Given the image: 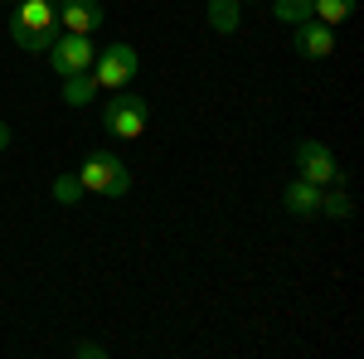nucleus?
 <instances>
[{
  "instance_id": "1",
  "label": "nucleus",
  "mask_w": 364,
  "mask_h": 359,
  "mask_svg": "<svg viewBox=\"0 0 364 359\" xmlns=\"http://www.w3.org/2000/svg\"><path fill=\"white\" fill-rule=\"evenodd\" d=\"M58 34V10L49 0H15L10 10V39L25 49V54H44Z\"/></svg>"
},
{
  "instance_id": "2",
  "label": "nucleus",
  "mask_w": 364,
  "mask_h": 359,
  "mask_svg": "<svg viewBox=\"0 0 364 359\" xmlns=\"http://www.w3.org/2000/svg\"><path fill=\"white\" fill-rule=\"evenodd\" d=\"M73 175L83 180L87 194H102V199H122V194L132 190V170H127V161L112 156V151H87L83 166L73 170Z\"/></svg>"
},
{
  "instance_id": "3",
  "label": "nucleus",
  "mask_w": 364,
  "mask_h": 359,
  "mask_svg": "<svg viewBox=\"0 0 364 359\" xmlns=\"http://www.w3.org/2000/svg\"><path fill=\"white\" fill-rule=\"evenodd\" d=\"M146 122H151L146 97H141V92H127V87H117L112 97H107V107H102V127H107L117 141H136L141 132H146Z\"/></svg>"
},
{
  "instance_id": "4",
  "label": "nucleus",
  "mask_w": 364,
  "mask_h": 359,
  "mask_svg": "<svg viewBox=\"0 0 364 359\" xmlns=\"http://www.w3.org/2000/svg\"><path fill=\"white\" fill-rule=\"evenodd\" d=\"M92 83L107 87V92H117V87H132L141 73V54L132 49V44H107V49H97V58H92Z\"/></svg>"
},
{
  "instance_id": "5",
  "label": "nucleus",
  "mask_w": 364,
  "mask_h": 359,
  "mask_svg": "<svg viewBox=\"0 0 364 359\" xmlns=\"http://www.w3.org/2000/svg\"><path fill=\"white\" fill-rule=\"evenodd\" d=\"M44 58H49V68H54L58 78H73V73H87V68H92L97 44H92V34H63V29H58L54 44L44 49Z\"/></svg>"
},
{
  "instance_id": "6",
  "label": "nucleus",
  "mask_w": 364,
  "mask_h": 359,
  "mask_svg": "<svg viewBox=\"0 0 364 359\" xmlns=\"http://www.w3.org/2000/svg\"><path fill=\"white\" fill-rule=\"evenodd\" d=\"M296 175L311 185H345V170L336 166V151L326 141H296Z\"/></svg>"
},
{
  "instance_id": "7",
  "label": "nucleus",
  "mask_w": 364,
  "mask_h": 359,
  "mask_svg": "<svg viewBox=\"0 0 364 359\" xmlns=\"http://www.w3.org/2000/svg\"><path fill=\"white\" fill-rule=\"evenodd\" d=\"M58 29L63 34H92L102 25V0H58Z\"/></svg>"
},
{
  "instance_id": "8",
  "label": "nucleus",
  "mask_w": 364,
  "mask_h": 359,
  "mask_svg": "<svg viewBox=\"0 0 364 359\" xmlns=\"http://www.w3.org/2000/svg\"><path fill=\"white\" fill-rule=\"evenodd\" d=\"M296 54H306V58H331V54H336V29L321 25L316 15H311V20H301V25H296Z\"/></svg>"
},
{
  "instance_id": "9",
  "label": "nucleus",
  "mask_w": 364,
  "mask_h": 359,
  "mask_svg": "<svg viewBox=\"0 0 364 359\" xmlns=\"http://www.w3.org/2000/svg\"><path fill=\"white\" fill-rule=\"evenodd\" d=\"M321 190L326 185H311V180H291L287 185V194H282V204H287V214H296V219H316L321 214Z\"/></svg>"
},
{
  "instance_id": "10",
  "label": "nucleus",
  "mask_w": 364,
  "mask_h": 359,
  "mask_svg": "<svg viewBox=\"0 0 364 359\" xmlns=\"http://www.w3.org/2000/svg\"><path fill=\"white\" fill-rule=\"evenodd\" d=\"M321 214L326 219H355V204H350V194H345V185H326L321 190Z\"/></svg>"
},
{
  "instance_id": "11",
  "label": "nucleus",
  "mask_w": 364,
  "mask_h": 359,
  "mask_svg": "<svg viewBox=\"0 0 364 359\" xmlns=\"http://www.w3.org/2000/svg\"><path fill=\"white\" fill-rule=\"evenodd\" d=\"M97 92H102V87L92 83V73H73V78H63V102H68V107H87Z\"/></svg>"
},
{
  "instance_id": "12",
  "label": "nucleus",
  "mask_w": 364,
  "mask_h": 359,
  "mask_svg": "<svg viewBox=\"0 0 364 359\" xmlns=\"http://www.w3.org/2000/svg\"><path fill=\"white\" fill-rule=\"evenodd\" d=\"M238 0H209V29L214 34H233L238 29Z\"/></svg>"
},
{
  "instance_id": "13",
  "label": "nucleus",
  "mask_w": 364,
  "mask_h": 359,
  "mask_svg": "<svg viewBox=\"0 0 364 359\" xmlns=\"http://www.w3.org/2000/svg\"><path fill=\"white\" fill-rule=\"evenodd\" d=\"M311 15L321 20V25H345L350 15H355V0H311Z\"/></svg>"
},
{
  "instance_id": "14",
  "label": "nucleus",
  "mask_w": 364,
  "mask_h": 359,
  "mask_svg": "<svg viewBox=\"0 0 364 359\" xmlns=\"http://www.w3.org/2000/svg\"><path fill=\"white\" fill-rule=\"evenodd\" d=\"M272 20L301 25V20H311V0H272Z\"/></svg>"
},
{
  "instance_id": "15",
  "label": "nucleus",
  "mask_w": 364,
  "mask_h": 359,
  "mask_svg": "<svg viewBox=\"0 0 364 359\" xmlns=\"http://www.w3.org/2000/svg\"><path fill=\"white\" fill-rule=\"evenodd\" d=\"M83 180H78V175H58L54 180V199L58 204H78V199H83Z\"/></svg>"
},
{
  "instance_id": "16",
  "label": "nucleus",
  "mask_w": 364,
  "mask_h": 359,
  "mask_svg": "<svg viewBox=\"0 0 364 359\" xmlns=\"http://www.w3.org/2000/svg\"><path fill=\"white\" fill-rule=\"evenodd\" d=\"M73 355H78V359H107V345H97V340H78Z\"/></svg>"
},
{
  "instance_id": "17",
  "label": "nucleus",
  "mask_w": 364,
  "mask_h": 359,
  "mask_svg": "<svg viewBox=\"0 0 364 359\" xmlns=\"http://www.w3.org/2000/svg\"><path fill=\"white\" fill-rule=\"evenodd\" d=\"M10 141H15V132H10V127L0 122V151H10Z\"/></svg>"
},
{
  "instance_id": "18",
  "label": "nucleus",
  "mask_w": 364,
  "mask_h": 359,
  "mask_svg": "<svg viewBox=\"0 0 364 359\" xmlns=\"http://www.w3.org/2000/svg\"><path fill=\"white\" fill-rule=\"evenodd\" d=\"M49 5H58V0H49Z\"/></svg>"
}]
</instances>
